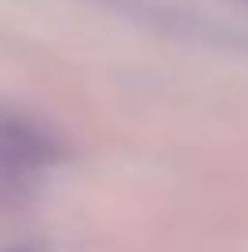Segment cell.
Instances as JSON below:
<instances>
[{
  "label": "cell",
  "instance_id": "6da1fadb",
  "mask_svg": "<svg viewBox=\"0 0 248 252\" xmlns=\"http://www.w3.org/2000/svg\"><path fill=\"white\" fill-rule=\"evenodd\" d=\"M55 146L37 125L22 117H0V179L22 183L37 176L44 164H51Z\"/></svg>",
  "mask_w": 248,
  "mask_h": 252
}]
</instances>
